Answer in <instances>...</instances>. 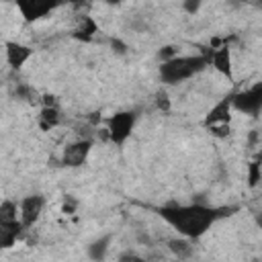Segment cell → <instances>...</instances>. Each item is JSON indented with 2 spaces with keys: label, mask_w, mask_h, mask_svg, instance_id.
I'll use <instances>...</instances> for the list:
<instances>
[{
  "label": "cell",
  "mask_w": 262,
  "mask_h": 262,
  "mask_svg": "<svg viewBox=\"0 0 262 262\" xmlns=\"http://www.w3.org/2000/svg\"><path fill=\"white\" fill-rule=\"evenodd\" d=\"M158 215L178 231V235L186 239H199L203 237L219 219H225L237 211V207H213L201 201L186 203V205H164L156 209Z\"/></svg>",
  "instance_id": "6da1fadb"
},
{
  "label": "cell",
  "mask_w": 262,
  "mask_h": 262,
  "mask_svg": "<svg viewBox=\"0 0 262 262\" xmlns=\"http://www.w3.org/2000/svg\"><path fill=\"white\" fill-rule=\"evenodd\" d=\"M209 55L207 53H194V55H178L166 63H160L158 76L164 86H178L196 74H201L209 66Z\"/></svg>",
  "instance_id": "7a4b0ae2"
},
{
  "label": "cell",
  "mask_w": 262,
  "mask_h": 262,
  "mask_svg": "<svg viewBox=\"0 0 262 262\" xmlns=\"http://www.w3.org/2000/svg\"><path fill=\"white\" fill-rule=\"evenodd\" d=\"M233 94L235 90H231L229 94H225L219 102H215L207 117H205V127L209 129L211 135L215 137H227L231 133V108H233Z\"/></svg>",
  "instance_id": "3957f363"
},
{
  "label": "cell",
  "mask_w": 262,
  "mask_h": 262,
  "mask_svg": "<svg viewBox=\"0 0 262 262\" xmlns=\"http://www.w3.org/2000/svg\"><path fill=\"white\" fill-rule=\"evenodd\" d=\"M137 123V111H119L106 119V135L115 145H123Z\"/></svg>",
  "instance_id": "277c9868"
},
{
  "label": "cell",
  "mask_w": 262,
  "mask_h": 262,
  "mask_svg": "<svg viewBox=\"0 0 262 262\" xmlns=\"http://www.w3.org/2000/svg\"><path fill=\"white\" fill-rule=\"evenodd\" d=\"M233 111L250 115V117H258L262 113V80L252 84L250 88L235 90V94H233Z\"/></svg>",
  "instance_id": "5b68a950"
},
{
  "label": "cell",
  "mask_w": 262,
  "mask_h": 262,
  "mask_svg": "<svg viewBox=\"0 0 262 262\" xmlns=\"http://www.w3.org/2000/svg\"><path fill=\"white\" fill-rule=\"evenodd\" d=\"M90 151H92V139H76L63 147L61 164L66 168H80L82 164H86Z\"/></svg>",
  "instance_id": "8992f818"
},
{
  "label": "cell",
  "mask_w": 262,
  "mask_h": 262,
  "mask_svg": "<svg viewBox=\"0 0 262 262\" xmlns=\"http://www.w3.org/2000/svg\"><path fill=\"white\" fill-rule=\"evenodd\" d=\"M18 209H20V221L29 229L39 221V217H41V213L45 209V196L37 194V192L35 194H27V196L20 199Z\"/></svg>",
  "instance_id": "52a82bcc"
},
{
  "label": "cell",
  "mask_w": 262,
  "mask_h": 262,
  "mask_svg": "<svg viewBox=\"0 0 262 262\" xmlns=\"http://www.w3.org/2000/svg\"><path fill=\"white\" fill-rule=\"evenodd\" d=\"M59 4L57 2H45V0H18L16 8L20 12V16L25 18V23H35L47 14H51Z\"/></svg>",
  "instance_id": "ba28073f"
},
{
  "label": "cell",
  "mask_w": 262,
  "mask_h": 262,
  "mask_svg": "<svg viewBox=\"0 0 262 262\" xmlns=\"http://www.w3.org/2000/svg\"><path fill=\"white\" fill-rule=\"evenodd\" d=\"M4 47H6V61L12 70H20L33 57V47L23 45L18 41H6Z\"/></svg>",
  "instance_id": "9c48e42d"
},
{
  "label": "cell",
  "mask_w": 262,
  "mask_h": 262,
  "mask_svg": "<svg viewBox=\"0 0 262 262\" xmlns=\"http://www.w3.org/2000/svg\"><path fill=\"white\" fill-rule=\"evenodd\" d=\"M209 61L213 63V68L221 74V76H225L227 80H233V68H231V51H229V47L227 45H221V47H215V49H211L209 53Z\"/></svg>",
  "instance_id": "30bf717a"
},
{
  "label": "cell",
  "mask_w": 262,
  "mask_h": 262,
  "mask_svg": "<svg viewBox=\"0 0 262 262\" xmlns=\"http://www.w3.org/2000/svg\"><path fill=\"white\" fill-rule=\"evenodd\" d=\"M115 239V233H102L98 237H94L88 246H86V256L92 260V262H104L108 252H111V244Z\"/></svg>",
  "instance_id": "8fae6325"
},
{
  "label": "cell",
  "mask_w": 262,
  "mask_h": 262,
  "mask_svg": "<svg viewBox=\"0 0 262 262\" xmlns=\"http://www.w3.org/2000/svg\"><path fill=\"white\" fill-rule=\"evenodd\" d=\"M25 229H27V227L23 225L20 219H18V221H0V246H2L4 250L12 248V246L16 244V239L23 237Z\"/></svg>",
  "instance_id": "7c38bea8"
},
{
  "label": "cell",
  "mask_w": 262,
  "mask_h": 262,
  "mask_svg": "<svg viewBox=\"0 0 262 262\" xmlns=\"http://www.w3.org/2000/svg\"><path fill=\"white\" fill-rule=\"evenodd\" d=\"M39 127L43 131H51L55 129L59 123H61V115H59V108L55 104H43V108L39 111Z\"/></svg>",
  "instance_id": "4fadbf2b"
},
{
  "label": "cell",
  "mask_w": 262,
  "mask_h": 262,
  "mask_svg": "<svg viewBox=\"0 0 262 262\" xmlns=\"http://www.w3.org/2000/svg\"><path fill=\"white\" fill-rule=\"evenodd\" d=\"M166 248H168L176 258H180V260L190 258L192 252H194V248H192V239H186V237H182V235H176V237L166 239Z\"/></svg>",
  "instance_id": "5bb4252c"
},
{
  "label": "cell",
  "mask_w": 262,
  "mask_h": 262,
  "mask_svg": "<svg viewBox=\"0 0 262 262\" xmlns=\"http://www.w3.org/2000/svg\"><path fill=\"white\" fill-rule=\"evenodd\" d=\"M98 33V25L92 16H80L76 29L72 31V37L74 39H80V41H90L94 35Z\"/></svg>",
  "instance_id": "9a60e30c"
},
{
  "label": "cell",
  "mask_w": 262,
  "mask_h": 262,
  "mask_svg": "<svg viewBox=\"0 0 262 262\" xmlns=\"http://www.w3.org/2000/svg\"><path fill=\"white\" fill-rule=\"evenodd\" d=\"M260 180H262V149L248 164V184L254 188Z\"/></svg>",
  "instance_id": "2e32d148"
},
{
  "label": "cell",
  "mask_w": 262,
  "mask_h": 262,
  "mask_svg": "<svg viewBox=\"0 0 262 262\" xmlns=\"http://www.w3.org/2000/svg\"><path fill=\"white\" fill-rule=\"evenodd\" d=\"M20 219V209L14 201L4 199L0 203V221H18Z\"/></svg>",
  "instance_id": "e0dca14e"
},
{
  "label": "cell",
  "mask_w": 262,
  "mask_h": 262,
  "mask_svg": "<svg viewBox=\"0 0 262 262\" xmlns=\"http://www.w3.org/2000/svg\"><path fill=\"white\" fill-rule=\"evenodd\" d=\"M174 57H178V49L174 45H164V47L158 49V61L160 63H166V61H170Z\"/></svg>",
  "instance_id": "ac0fdd59"
},
{
  "label": "cell",
  "mask_w": 262,
  "mask_h": 262,
  "mask_svg": "<svg viewBox=\"0 0 262 262\" xmlns=\"http://www.w3.org/2000/svg\"><path fill=\"white\" fill-rule=\"evenodd\" d=\"M156 106H158V111H162V113H168V111H170V96H168L166 90H158V92H156Z\"/></svg>",
  "instance_id": "d6986e66"
},
{
  "label": "cell",
  "mask_w": 262,
  "mask_h": 262,
  "mask_svg": "<svg viewBox=\"0 0 262 262\" xmlns=\"http://www.w3.org/2000/svg\"><path fill=\"white\" fill-rule=\"evenodd\" d=\"M111 49H113V53H115V55H127L129 45H127L121 37H113V39H111Z\"/></svg>",
  "instance_id": "ffe728a7"
},
{
  "label": "cell",
  "mask_w": 262,
  "mask_h": 262,
  "mask_svg": "<svg viewBox=\"0 0 262 262\" xmlns=\"http://www.w3.org/2000/svg\"><path fill=\"white\" fill-rule=\"evenodd\" d=\"M76 209H78V201H76L72 194L63 196V203H61V211H63V213H68V215H72Z\"/></svg>",
  "instance_id": "44dd1931"
},
{
  "label": "cell",
  "mask_w": 262,
  "mask_h": 262,
  "mask_svg": "<svg viewBox=\"0 0 262 262\" xmlns=\"http://www.w3.org/2000/svg\"><path fill=\"white\" fill-rule=\"evenodd\" d=\"M201 0H184L182 2V10L186 12V14H196L199 10H201Z\"/></svg>",
  "instance_id": "7402d4cb"
},
{
  "label": "cell",
  "mask_w": 262,
  "mask_h": 262,
  "mask_svg": "<svg viewBox=\"0 0 262 262\" xmlns=\"http://www.w3.org/2000/svg\"><path fill=\"white\" fill-rule=\"evenodd\" d=\"M254 221H256V225L262 229V211H256V213H254Z\"/></svg>",
  "instance_id": "603a6c76"
},
{
  "label": "cell",
  "mask_w": 262,
  "mask_h": 262,
  "mask_svg": "<svg viewBox=\"0 0 262 262\" xmlns=\"http://www.w3.org/2000/svg\"><path fill=\"white\" fill-rule=\"evenodd\" d=\"M133 262H147V260H143V258H139V256H135V258H133Z\"/></svg>",
  "instance_id": "cb8c5ba5"
},
{
  "label": "cell",
  "mask_w": 262,
  "mask_h": 262,
  "mask_svg": "<svg viewBox=\"0 0 262 262\" xmlns=\"http://www.w3.org/2000/svg\"><path fill=\"white\" fill-rule=\"evenodd\" d=\"M250 262H262V258H254V260H250Z\"/></svg>",
  "instance_id": "d4e9b609"
}]
</instances>
